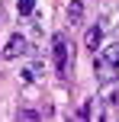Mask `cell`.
<instances>
[{
    "instance_id": "ba28073f",
    "label": "cell",
    "mask_w": 119,
    "mask_h": 122,
    "mask_svg": "<svg viewBox=\"0 0 119 122\" xmlns=\"http://www.w3.org/2000/svg\"><path fill=\"white\" fill-rule=\"evenodd\" d=\"M113 67H116V64H109L106 58H100V61H97V74H100L103 80H109V77H113Z\"/></svg>"
},
{
    "instance_id": "9c48e42d",
    "label": "cell",
    "mask_w": 119,
    "mask_h": 122,
    "mask_svg": "<svg viewBox=\"0 0 119 122\" xmlns=\"http://www.w3.org/2000/svg\"><path fill=\"white\" fill-rule=\"evenodd\" d=\"M16 6H19V13H23V16H29V13L36 10V0H19Z\"/></svg>"
},
{
    "instance_id": "8fae6325",
    "label": "cell",
    "mask_w": 119,
    "mask_h": 122,
    "mask_svg": "<svg viewBox=\"0 0 119 122\" xmlns=\"http://www.w3.org/2000/svg\"><path fill=\"white\" fill-rule=\"evenodd\" d=\"M19 119H39V112H32V109H19Z\"/></svg>"
},
{
    "instance_id": "7a4b0ae2",
    "label": "cell",
    "mask_w": 119,
    "mask_h": 122,
    "mask_svg": "<svg viewBox=\"0 0 119 122\" xmlns=\"http://www.w3.org/2000/svg\"><path fill=\"white\" fill-rule=\"evenodd\" d=\"M26 51H29V42H26L23 36H10L6 45H3V58H10V61L13 58H23Z\"/></svg>"
},
{
    "instance_id": "5b68a950",
    "label": "cell",
    "mask_w": 119,
    "mask_h": 122,
    "mask_svg": "<svg viewBox=\"0 0 119 122\" xmlns=\"http://www.w3.org/2000/svg\"><path fill=\"white\" fill-rule=\"evenodd\" d=\"M100 39H103V26H90L87 36H84V45H87V51H97L100 48Z\"/></svg>"
},
{
    "instance_id": "30bf717a",
    "label": "cell",
    "mask_w": 119,
    "mask_h": 122,
    "mask_svg": "<svg viewBox=\"0 0 119 122\" xmlns=\"http://www.w3.org/2000/svg\"><path fill=\"white\" fill-rule=\"evenodd\" d=\"M93 103H97V100H87V103L81 106V119H90V116H93Z\"/></svg>"
},
{
    "instance_id": "52a82bcc",
    "label": "cell",
    "mask_w": 119,
    "mask_h": 122,
    "mask_svg": "<svg viewBox=\"0 0 119 122\" xmlns=\"http://www.w3.org/2000/svg\"><path fill=\"white\" fill-rule=\"evenodd\" d=\"M103 58H106L109 64H116V67H119V42H109L106 48H103Z\"/></svg>"
},
{
    "instance_id": "277c9868",
    "label": "cell",
    "mask_w": 119,
    "mask_h": 122,
    "mask_svg": "<svg viewBox=\"0 0 119 122\" xmlns=\"http://www.w3.org/2000/svg\"><path fill=\"white\" fill-rule=\"evenodd\" d=\"M42 71H45L42 61H32V64H26V67H23V74H19V77H23L26 84H36V80L42 77Z\"/></svg>"
},
{
    "instance_id": "6da1fadb",
    "label": "cell",
    "mask_w": 119,
    "mask_h": 122,
    "mask_svg": "<svg viewBox=\"0 0 119 122\" xmlns=\"http://www.w3.org/2000/svg\"><path fill=\"white\" fill-rule=\"evenodd\" d=\"M52 58H55L58 74L68 77V71H71V45H68V39H64V32H58V36L52 39Z\"/></svg>"
},
{
    "instance_id": "3957f363",
    "label": "cell",
    "mask_w": 119,
    "mask_h": 122,
    "mask_svg": "<svg viewBox=\"0 0 119 122\" xmlns=\"http://www.w3.org/2000/svg\"><path fill=\"white\" fill-rule=\"evenodd\" d=\"M97 103H103V106H116V103H119V84L103 80V90H100V97H97Z\"/></svg>"
},
{
    "instance_id": "8992f818",
    "label": "cell",
    "mask_w": 119,
    "mask_h": 122,
    "mask_svg": "<svg viewBox=\"0 0 119 122\" xmlns=\"http://www.w3.org/2000/svg\"><path fill=\"white\" fill-rule=\"evenodd\" d=\"M81 16H84V0H71V6H68V19L71 23H81Z\"/></svg>"
}]
</instances>
